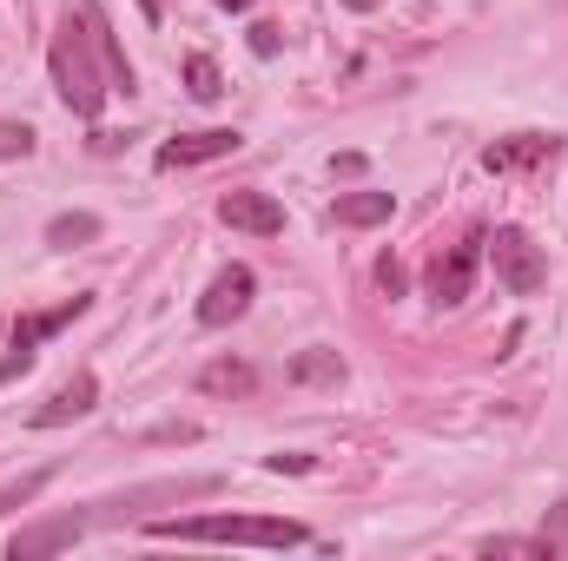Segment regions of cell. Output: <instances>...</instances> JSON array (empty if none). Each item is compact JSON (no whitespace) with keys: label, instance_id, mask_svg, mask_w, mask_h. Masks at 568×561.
<instances>
[{"label":"cell","instance_id":"7","mask_svg":"<svg viewBox=\"0 0 568 561\" xmlns=\"http://www.w3.org/2000/svg\"><path fill=\"white\" fill-rule=\"evenodd\" d=\"M93 404H100V377H93V370H73V377H67V384H60V390L33 410V429H60V422L87 417Z\"/></svg>","mask_w":568,"mask_h":561},{"label":"cell","instance_id":"23","mask_svg":"<svg viewBox=\"0 0 568 561\" xmlns=\"http://www.w3.org/2000/svg\"><path fill=\"white\" fill-rule=\"evenodd\" d=\"M252 53H258V60H272V53H278V27H272V20H258V27H252Z\"/></svg>","mask_w":568,"mask_h":561},{"label":"cell","instance_id":"12","mask_svg":"<svg viewBox=\"0 0 568 561\" xmlns=\"http://www.w3.org/2000/svg\"><path fill=\"white\" fill-rule=\"evenodd\" d=\"M390 212H397V198H390V192H344V198L331 205V225L364 232V225H384Z\"/></svg>","mask_w":568,"mask_h":561},{"label":"cell","instance_id":"21","mask_svg":"<svg viewBox=\"0 0 568 561\" xmlns=\"http://www.w3.org/2000/svg\"><path fill=\"white\" fill-rule=\"evenodd\" d=\"M377 284H384V297H404V265H397V258H377Z\"/></svg>","mask_w":568,"mask_h":561},{"label":"cell","instance_id":"9","mask_svg":"<svg viewBox=\"0 0 568 561\" xmlns=\"http://www.w3.org/2000/svg\"><path fill=\"white\" fill-rule=\"evenodd\" d=\"M80 536H87V516H53V522L20 529V536L7 542V555H13V561H33V555H53V549H73Z\"/></svg>","mask_w":568,"mask_h":561},{"label":"cell","instance_id":"22","mask_svg":"<svg viewBox=\"0 0 568 561\" xmlns=\"http://www.w3.org/2000/svg\"><path fill=\"white\" fill-rule=\"evenodd\" d=\"M265 469H272V476H304V469H311V456L284 449V456H265Z\"/></svg>","mask_w":568,"mask_h":561},{"label":"cell","instance_id":"26","mask_svg":"<svg viewBox=\"0 0 568 561\" xmlns=\"http://www.w3.org/2000/svg\"><path fill=\"white\" fill-rule=\"evenodd\" d=\"M219 7H232V13H245V0H219Z\"/></svg>","mask_w":568,"mask_h":561},{"label":"cell","instance_id":"15","mask_svg":"<svg viewBox=\"0 0 568 561\" xmlns=\"http://www.w3.org/2000/svg\"><path fill=\"white\" fill-rule=\"evenodd\" d=\"M87 238H100V218H93V212H60V218L47 225V245H53V252H73V245H87Z\"/></svg>","mask_w":568,"mask_h":561},{"label":"cell","instance_id":"19","mask_svg":"<svg viewBox=\"0 0 568 561\" xmlns=\"http://www.w3.org/2000/svg\"><path fill=\"white\" fill-rule=\"evenodd\" d=\"M33 152V126L27 120H0V159H27Z\"/></svg>","mask_w":568,"mask_h":561},{"label":"cell","instance_id":"24","mask_svg":"<svg viewBox=\"0 0 568 561\" xmlns=\"http://www.w3.org/2000/svg\"><path fill=\"white\" fill-rule=\"evenodd\" d=\"M331 172H344V178H357V172H364V152H337V159H331Z\"/></svg>","mask_w":568,"mask_h":561},{"label":"cell","instance_id":"25","mask_svg":"<svg viewBox=\"0 0 568 561\" xmlns=\"http://www.w3.org/2000/svg\"><path fill=\"white\" fill-rule=\"evenodd\" d=\"M344 7H351V13H377V0H344Z\"/></svg>","mask_w":568,"mask_h":561},{"label":"cell","instance_id":"11","mask_svg":"<svg viewBox=\"0 0 568 561\" xmlns=\"http://www.w3.org/2000/svg\"><path fill=\"white\" fill-rule=\"evenodd\" d=\"M87 304H93V297H87V290H73V297H67V304H53V310H27V317L13 324V344H20V350H40V344H47L53 330H67Z\"/></svg>","mask_w":568,"mask_h":561},{"label":"cell","instance_id":"5","mask_svg":"<svg viewBox=\"0 0 568 561\" xmlns=\"http://www.w3.org/2000/svg\"><path fill=\"white\" fill-rule=\"evenodd\" d=\"M476 265H483V238H463V245H449V252H436V265H429V297L449 310V304H463L469 297V284H476Z\"/></svg>","mask_w":568,"mask_h":561},{"label":"cell","instance_id":"2","mask_svg":"<svg viewBox=\"0 0 568 561\" xmlns=\"http://www.w3.org/2000/svg\"><path fill=\"white\" fill-rule=\"evenodd\" d=\"M159 542H245V549H297L311 529L284 516H159Z\"/></svg>","mask_w":568,"mask_h":561},{"label":"cell","instance_id":"16","mask_svg":"<svg viewBox=\"0 0 568 561\" xmlns=\"http://www.w3.org/2000/svg\"><path fill=\"white\" fill-rule=\"evenodd\" d=\"M185 93H192V100H219V93H225V80H219V60H212V53H192V60H185Z\"/></svg>","mask_w":568,"mask_h":561},{"label":"cell","instance_id":"20","mask_svg":"<svg viewBox=\"0 0 568 561\" xmlns=\"http://www.w3.org/2000/svg\"><path fill=\"white\" fill-rule=\"evenodd\" d=\"M33 357H40V350H20V344H13V350L0 357V384H13V377H27V370H33Z\"/></svg>","mask_w":568,"mask_h":561},{"label":"cell","instance_id":"17","mask_svg":"<svg viewBox=\"0 0 568 561\" xmlns=\"http://www.w3.org/2000/svg\"><path fill=\"white\" fill-rule=\"evenodd\" d=\"M483 555H529V561H549V555H556V542H549V536H489V542H483Z\"/></svg>","mask_w":568,"mask_h":561},{"label":"cell","instance_id":"1","mask_svg":"<svg viewBox=\"0 0 568 561\" xmlns=\"http://www.w3.org/2000/svg\"><path fill=\"white\" fill-rule=\"evenodd\" d=\"M100 27H106V7H100V0H73L67 20H60V33H53V53H47L53 93H60L67 113H80V120H100L106 93H120V73H113V60H106V47H100Z\"/></svg>","mask_w":568,"mask_h":561},{"label":"cell","instance_id":"18","mask_svg":"<svg viewBox=\"0 0 568 561\" xmlns=\"http://www.w3.org/2000/svg\"><path fill=\"white\" fill-rule=\"evenodd\" d=\"M47 482H53V469H33V476H13V482L0 489V516H13V509H27V502H33V496L47 489Z\"/></svg>","mask_w":568,"mask_h":561},{"label":"cell","instance_id":"13","mask_svg":"<svg viewBox=\"0 0 568 561\" xmlns=\"http://www.w3.org/2000/svg\"><path fill=\"white\" fill-rule=\"evenodd\" d=\"M284 377H291V384H311V390H337V384H344V357L317 344V350H297V357L284 364Z\"/></svg>","mask_w":568,"mask_h":561},{"label":"cell","instance_id":"4","mask_svg":"<svg viewBox=\"0 0 568 561\" xmlns=\"http://www.w3.org/2000/svg\"><path fill=\"white\" fill-rule=\"evenodd\" d=\"M252 290H258V278H252L245 265H225V272L212 278V290L199 297V324H205V330H225V324H239V317L252 310Z\"/></svg>","mask_w":568,"mask_h":561},{"label":"cell","instance_id":"3","mask_svg":"<svg viewBox=\"0 0 568 561\" xmlns=\"http://www.w3.org/2000/svg\"><path fill=\"white\" fill-rule=\"evenodd\" d=\"M489 245V265H496V278L509 297H536L542 284H549V258L536 252V238L529 232H516V225H503L496 238H483Z\"/></svg>","mask_w":568,"mask_h":561},{"label":"cell","instance_id":"14","mask_svg":"<svg viewBox=\"0 0 568 561\" xmlns=\"http://www.w3.org/2000/svg\"><path fill=\"white\" fill-rule=\"evenodd\" d=\"M199 390H205V397H252V390H258V370L239 364V357H219V364L199 370Z\"/></svg>","mask_w":568,"mask_h":561},{"label":"cell","instance_id":"6","mask_svg":"<svg viewBox=\"0 0 568 561\" xmlns=\"http://www.w3.org/2000/svg\"><path fill=\"white\" fill-rule=\"evenodd\" d=\"M219 218H225L232 232H252V238H278L284 232V205L272 192H225V198H219Z\"/></svg>","mask_w":568,"mask_h":561},{"label":"cell","instance_id":"8","mask_svg":"<svg viewBox=\"0 0 568 561\" xmlns=\"http://www.w3.org/2000/svg\"><path fill=\"white\" fill-rule=\"evenodd\" d=\"M245 145V133H232V126H212V133H179V140L159 145V165L172 172V165H205V159H232Z\"/></svg>","mask_w":568,"mask_h":561},{"label":"cell","instance_id":"10","mask_svg":"<svg viewBox=\"0 0 568 561\" xmlns=\"http://www.w3.org/2000/svg\"><path fill=\"white\" fill-rule=\"evenodd\" d=\"M556 152H562L556 133H516V140L489 145V152H483V165H489V172H523V165H549Z\"/></svg>","mask_w":568,"mask_h":561}]
</instances>
